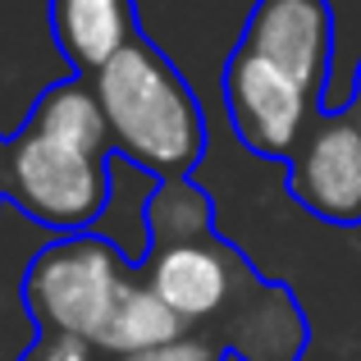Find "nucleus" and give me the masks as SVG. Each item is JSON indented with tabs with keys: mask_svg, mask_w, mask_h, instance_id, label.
Instances as JSON below:
<instances>
[{
	"mask_svg": "<svg viewBox=\"0 0 361 361\" xmlns=\"http://www.w3.org/2000/svg\"><path fill=\"white\" fill-rule=\"evenodd\" d=\"M338 110H348L353 119H361V60H357V73H353V97H348Z\"/></svg>",
	"mask_w": 361,
	"mask_h": 361,
	"instance_id": "9b49d317",
	"label": "nucleus"
},
{
	"mask_svg": "<svg viewBox=\"0 0 361 361\" xmlns=\"http://www.w3.org/2000/svg\"><path fill=\"white\" fill-rule=\"evenodd\" d=\"M18 361H97V348L78 334H51V329H37L32 348Z\"/></svg>",
	"mask_w": 361,
	"mask_h": 361,
	"instance_id": "9d476101",
	"label": "nucleus"
},
{
	"mask_svg": "<svg viewBox=\"0 0 361 361\" xmlns=\"http://www.w3.org/2000/svg\"><path fill=\"white\" fill-rule=\"evenodd\" d=\"M142 279V265L128 261L101 233H60L23 270V307L37 329L78 334L97 348L110 316L128 288Z\"/></svg>",
	"mask_w": 361,
	"mask_h": 361,
	"instance_id": "20e7f679",
	"label": "nucleus"
},
{
	"mask_svg": "<svg viewBox=\"0 0 361 361\" xmlns=\"http://www.w3.org/2000/svg\"><path fill=\"white\" fill-rule=\"evenodd\" d=\"M220 343H215L211 334H202V329H183L178 338H169V343H156V348H142V353H123V357H110V361H224Z\"/></svg>",
	"mask_w": 361,
	"mask_h": 361,
	"instance_id": "1a4fd4ad",
	"label": "nucleus"
},
{
	"mask_svg": "<svg viewBox=\"0 0 361 361\" xmlns=\"http://www.w3.org/2000/svg\"><path fill=\"white\" fill-rule=\"evenodd\" d=\"M0 202H5V192H0Z\"/></svg>",
	"mask_w": 361,
	"mask_h": 361,
	"instance_id": "ddd939ff",
	"label": "nucleus"
},
{
	"mask_svg": "<svg viewBox=\"0 0 361 361\" xmlns=\"http://www.w3.org/2000/svg\"><path fill=\"white\" fill-rule=\"evenodd\" d=\"M106 110L115 156L147 169L156 183L192 178L206 156V115L178 64L151 37L128 42L101 73H92Z\"/></svg>",
	"mask_w": 361,
	"mask_h": 361,
	"instance_id": "7ed1b4c3",
	"label": "nucleus"
},
{
	"mask_svg": "<svg viewBox=\"0 0 361 361\" xmlns=\"http://www.w3.org/2000/svg\"><path fill=\"white\" fill-rule=\"evenodd\" d=\"M110 156L115 137L97 87L73 73L51 82L9 137L0 192L42 229L87 233L110 206Z\"/></svg>",
	"mask_w": 361,
	"mask_h": 361,
	"instance_id": "f03ea898",
	"label": "nucleus"
},
{
	"mask_svg": "<svg viewBox=\"0 0 361 361\" xmlns=\"http://www.w3.org/2000/svg\"><path fill=\"white\" fill-rule=\"evenodd\" d=\"M5 156H9V137H0V183H5Z\"/></svg>",
	"mask_w": 361,
	"mask_h": 361,
	"instance_id": "f8f14e48",
	"label": "nucleus"
},
{
	"mask_svg": "<svg viewBox=\"0 0 361 361\" xmlns=\"http://www.w3.org/2000/svg\"><path fill=\"white\" fill-rule=\"evenodd\" d=\"M224 106H229V123L238 133V142L261 160H283L288 165L293 151L302 147V137L311 133L325 110L320 97L325 92L302 82L298 73L270 64L265 55L233 46L224 60Z\"/></svg>",
	"mask_w": 361,
	"mask_h": 361,
	"instance_id": "39448f33",
	"label": "nucleus"
},
{
	"mask_svg": "<svg viewBox=\"0 0 361 361\" xmlns=\"http://www.w3.org/2000/svg\"><path fill=\"white\" fill-rule=\"evenodd\" d=\"M238 46L325 92L334 64V9L329 0H256Z\"/></svg>",
	"mask_w": 361,
	"mask_h": 361,
	"instance_id": "0eeeda50",
	"label": "nucleus"
},
{
	"mask_svg": "<svg viewBox=\"0 0 361 361\" xmlns=\"http://www.w3.org/2000/svg\"><path fill=\"white\" fill-rule=\"evenodd\" d=\"M147 256L142 274L188 329H202L238 361H302L311 325L283 283L215 233V206L192 178L156 183L142 206Z\"/></svg>",
	"mask_w": 361,
	"mask_h": 361,
	"instance_id": "f257e3e1",
	"label": "nucleus"
},
{
	"mask_svg": "<svg viewBox=\"0 0 361 361\" xmlns=\"http://www.w3.org/2000/svg\"><path fill=\"white\" fill-rule=\"evenodd\" d=\"M51 37L78 78L101 73L137 42V0H51Z\"/></svg>",
	"mask_w": 361,
	"mask_h": 361,
	"instance_id": "6e6552de",
	"label": "nucleus"
},
{
	"mask_svg": "<svg viewBox=\"0 0 361 361\" xmlns=\"http://www.w3.org/2000/svg\"><path fill=\"white\" fill-rule=\"evenodd\" d=\"M288 197L334 229L361 224V128L348 110L311 123L288 160Z\"/></svg>",
	"mask_w": 361,
	"mask_h": 361,
	"instance_id": "423d86ee",
	"label": "nucleus"
}]
</instances>
